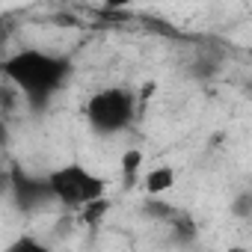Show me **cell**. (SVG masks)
<instances>
[{
	"label": "cell",
	"mask_w": 252,
	"mask_h": 252,
	"mask_svg": "<svg viewBox=\"0 0 252 252\" xmlns=\"http://www.w3.org/2000/svg\"><path fill=\"white\" fill-rule=\"evenodd\" d=\"M0 74L30 107H45L71 77V63L42 48H21L0 63Z\"/></svg>",
	"instance_id": "6da1fadb"
},
{
	"label": "cell",
	"mask_w": 252,
	"mask_h": 252,
	"mask_svg": "<svg viewBox=\"0 0 252 252\" xmlns=\"http://www.w3.org/2000/svg\"><path fill=\"white\" fill-rule=\"evenodd\" d=\"M83 116L95 134H122L125 128H131L137 116V98L131 89L104 86L86 98Z\"/></svg>",
	"instance_id": "7a4b0ae2"
},
{
	"label": "cell",
	"mask_w": 252,
	"mask_h": 252,
	"mask_svg": "<svg viewBox=\"0 0 252 252\" xmlns=\"http://www.w3.org/2000/svg\"><path fill=\"white\" fill-rule=\"evenodd\" d=\"M45 178H48L54 202L65 205V208H83L89 202L104 199V193H107V181L98 172H92L89 166L77 163V160L51 169Z\"/></svg>",
	"instance_id": "3957f363"
},
{
	"label": "cell",
	"mask_w": 252,
	"mask_h": 252,
	"mask_svg": "<svg viewBox=\"0 0 252 252\" xmlns=\"http://www.w3.org/2000/svg\"><path fill=\"white\" fill-rule=\"evenodd\" d=\"M6 187H9V193H12L15 208H18V211H24V214L42 211V208H48V205L54 202L51 187H48V178L30 175V172H24L21 166H12Z\"/></svg>",
	"instance_id": "277c9868"
},
{
	"label": "cell",
	"mask_w": 252,
	"mask_h": 252,
	"mask_svg": "<svg viewBox=\"0 0 252 252\" xmlns=\"http://www.w3.org/2000/svg\"><path fill=\"white\" fill-rule=\"evenodd\" d=\"M175 187V169L172 166H155L149 175H146V190H149V196H163L166 190H172Z\"/></svg>",
	"instance_id": "5b68a950"
},
{
	"label": "cell",
	"mask_w": 252,
	"mask_h": 252,
	"mask_svg": "<svg viewBox=\"0 0 252 252\" xmlns=\"http://www.w3.org/2000/svg\"><path fill=\"white\" fill-rule=\"evenodd\" d=\"M140 166H143V155H140L137 149H131V152H125V155H122V178L128 181V184L137 181Z\"/></svg>",
	"instance_id": "8992f818"
},
{
	"label": "cell",
	"mask_w": 252,
	"mask_h": 252,
	"mask_svg": "<svg viewBox=\"0 0 252 252\" xmlns=\"http://www.w3.org/2000/svg\"><path fill=\"white\" fill-rule=\"evenodd\" d=\"M231 211H234L237 217H243V220H246V217H252V193H249V190H243V193L234 199V208H231Z\"/></svg>",
	"instance_id": "52a82bcc"
},
{
	"label": "cell",
	"mask_w": 252,
	"mask_h": 252,
	"mask_svg": "<svg viewBox=\"0 0 252 252\" xmlns=\"http://www.w3.org/2000/svg\"><path fill=\"white\" fill-rule=\"evenodd\" d=\"M6 45H9V24H6V18H3V15H0V63H3Z\"/></svg>",
	"instance_id": "ba28073f"
},
{
	"label": "cell",
	"mask_w": 252,
	"mask_h": 252,
	"mask_svg": "<svg viewBox=\"0 0 252 252\" xmlns=\"http://www.w3.org/2000/svg\"><path fill=\"white\" fill-rule=\"evenodd\" d=\"M137 0H104V9H113V12H119V9H128V6H134Z\"/></svg>",
	"instance_id": "9c48e42d"
},
{
	"label": "cell",
	"mask_w": 252,
	"mask_h": 252,
	"mask_svg": "<svg viewBox=\"0 0 252 252\" xmlns=\"http://www.w3.org/2000/svg\"><path fill=\"white\" fill-rule=\"evenodd\" d=\"M9 143V131H6V125H3V119H0V149H3Z\"/></svg>",
	"instance_id": "30bf717a"
}]
</instances>
